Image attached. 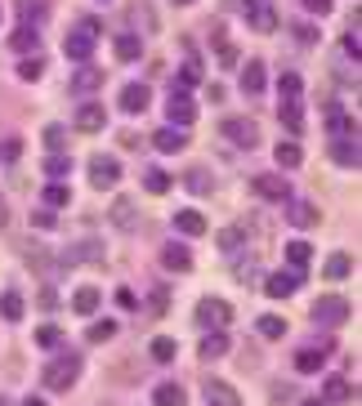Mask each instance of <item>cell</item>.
<instances>
[{
  "label": "cell",
  "mask_w": 362,
  "mask_h": 406,
  "mask_svg": "<svg viewBox=\"0 0 362 406\" xmlns=\"http://www.w3.org/2000/svg\"><path fill=\"white\" fill-rule=\"evenodd\" d=\"M76 375H81V358L63 353L58 362H49V370H45V388H54V393H68V388L76 384Z\"/></svg>",
  "instance_id": "cell-1"
},
{
  "label": "cell",
  "mask_w": 362,
  "mask_h": 406,
  "mask_svg": "<svg viewBox=\"0 0 362 406\" xmlns=\"http://www.w3.org/2000/svg\"><path fill=\"white\" fill-rule=\"evenodd\" d=\"M314 321H322V326H344V321H349V299H340V295L314 299Z\"/></svg>",
  "instance_id": "cell-2"
},
{
  "label": "cell",
  "mask_w": 362,
  "mask_h": 406,
  "mask_svg": "<svg viewBox=\"0 0 362 406\" xmlns=\"http://www.w3.org/2000/svg\"><path fill=\"white\" fill-rule=\"evenodd\" d=\"M94 31H98V23H81L68 41H63V54H68L72 63H86L90 54H94Z\"/></svg>",
  "instance_id": "cell-3"
},
{
  "label": "cell",
  "mask_w": 362,
  "mask_h": 406,
  "mask_svg": "<svg viewBox=\"0 0 362 406\" xmlns=\"http://www.w3.org/2000/svg\"><path fill=\"white\" fill-rule=\"evenodd\" d=\"M219 134H224V139H233L237 147H246V152L259 143V125H255V121H246V116H228V121L219 125Z\"/></svg>",
  "instance_id": "cell-4"
},
{
  "label": "cell",
  "mask_w": 362,
  "mask_h": 406,
  "mask_svg": "<svg viewBox=\"0 0 362 406\" xmlns=\"http://www.w3.org/2000/svg\"><path fill=\"white\" fill-rule=\"evenodd\" d=\"M197 321H202L206 330H224L228 321H233V308H228L224 299H210V295H206L202 303H197Z\"/></svg>",
  "instance_id": "cell-5"
},
{
  "label": "cell",
  "mask_w": 362,
  "mask_h": 406,
  "mask_svg": "<svg viewBox=\"0 0 362 406\" xmlns=\"http://www.w3.org/2000/svg\"><path fill=\"white\" fill-rule=\"evenodd\" d=\"M117 179H121L117 157H90V183H94L98 192H103V188H117Z\"/></svg>",
  "instance_id": "cell-6"
},
{
  "label": "cell",
  "mask_w": 362,
  "mask_h": 406,
  "mask_svg": "<svg viewBox=\"0 0 362 406\" xmlns=\"http://www.w3.org/2000/svg\"><path fill=\"white\" fill-rule=\"evenodd\" d=\"M27 264L36 268V273H41L45 281H54V277L63 273V268H68V259H54V255H49L45 246H27Z\"/></svg>",
  "instance_id": "cell-7"
},
{
  "label": "cell",
  "mask_w": 362,
  "mask_h": 406,
  "mask_svg": "<svg viewBox=\"0 0 362 406\" xmlns=\"http://www.w3.org/2000/svg\"><path fill=\"white\" fill-rule=\"evenodd\" d=\"M72 125H76V130H86V134H98V130L108 125L103 103H81V108H76V116H72Z\"/></svg>",
  "instance_id": "cell-8"
},
{
  "label": "cell",
  "mask_w": 362,
  "mask_h": 406,
  "mask_svg": "<svg viewBox=\"0 0 362 406\" xmlns=\"http://www.w3.org/2000/svg\"><path fill=\"white\" fill-rule=\"evenodd\" d=\"M166 116H170V125H188L192 116H197L192 98H188L184 90H170V98H166Z\"/></svg>",
  "instance_id": "cell-9"
},
{
  "label": "cell",
  "mask_w": 362,
  "mask_h": 406,
  "mask_svg": "<svg viewBox=\"0 0 362 406\" xmlns=\"http://www.w3.org/2000/svg\"><path fill=\"white\" fill-rule=\"evenodd\" d=\"M251 188H255V197H264V201H286V197H291L286 179H277V175H255Z\"/></svg>",
  "instance_id": "cell-10"
},
{
  "label": "cell",
  "mask_w": 362,
  "mask_h": 406,
  "mask_svg": "<svg viewBox=\"0 0 362 406\" xmlns=\"http://www.w3.org/2000/svg\"><path fill=\"white\" fill-rule=\"evenodd\" d=\"M206 406H242V397H237V388L233 384H224V380H206Z\"/></svg>",
  "instance_id": "cell-11"
},
{
  "label": "cell",
  "mask_w": 362,
  "mask_h": 406,
  "mask_svg": "<svg viewBox=\"0 0 362 406\" xmlns=\"http://www.w3.org/2000/svg\"><path fill=\"white\" fill-rule=\"evenodd\" d=\"M148 103H152V90H148V85H139V80H135V85H125V90H121V112L139 116V112H148Z\"/></svg>",
  "instance_id": "cell-12"
},
{
  "label": "cell",
  "mask_w": 362,
  "mask_h": 406,
  "mask_svg": "<svg viewBox=\"0 0 362 406\" xmlns=\"http://www.w3.org/2000/svg\"><path fill=\"white\" fill-rule=\"evenodd\" d=\"M112 228H121V232H135L139 228V214H135V201H130V197L112 201Z\"/></svg>",
  "instance_id": "cell-13"
},
{
  "label": "cell",
  "mask_w": 362,
  "mask_h": 406,
  "mask_svg": "<svg viewBox=\"0 0 362 406\" xmlns=\"http://www.w3.org/2000/svg\"><path fill=\"white\" fill-rule=\"evenodd\" d=\"M68 90H72V94H94V90H103V72H98V67H81V72L68 80Z\"/></svg>",
  "instance_id": "cell-14"
},
{
  "label": "cell",
  "mask_w": 362,
  "mask_h": 406,
  "mask_svg": "<svg viewBox=\"0 0 362 406\" xmlns=\"http://www.w3.org/2000/svg\"><path fill=\"white\" fill-rule=\"evenodd\" d=\"M326 130H331V139H358V121H353V116H344L340 108L326 112Z\"/></svg>",
  "instance_id": "cell-15"
},
{
  "label": "cell",
  "mask_w": 362,
  "mask_h": 406,
  "mask_svg": "<svg viewBox=\"0 0 362 406\" xmlns=\"http://www.w3.org/2000/svg\"><path fill=\"white\" fill-rule=\"evenodd\" d=\"M161 268H170V273H188V268H192V255H188V246L170 241L166 250H161Z\"/></svg>",
  "instance_id": "cell-16"
},
{
  "label": "cell",
  "mask_w": 362,
  "mask_h": 406,
  "mask_svg": "<svg viewBox=\"0 0 362 406\" xmlns=\"http://www.w3.org/2000/svg\"><path fill=\"white\" fill-rule=\"evenodd\" d=\"M112 49H117V58H121V63H135V58L143 54V36H139V31H125V36L112 41Z\"/></svg>",
  "instance_id": "cell-17"
},
{
  "label": "cell",
  "mask_w": 362,
  "mask_h": 406,
  "mask_svg": "<svg viewBox=\"0 0 362 406\" xmlns=\"http://www.w3.org/2000/svg\"><path fill=\"white\" fill-rule=\"evenodd\" d=\"M331 161L358 170V139H331Z\"/></svg>",
  "instance_id": "cell-18"
},
{
  "label": "cell",
  "mask_w": 362,
  "mask_h": 406,
  "mask_svg": "<svg viewBox=\"0 0 362 406\" xmlns=\"http://www.w3.org/2000/svg\"><path fill=\"white\" fill-rule=\"evenodd\" d=\"M286 219H291L295 228H314L322 214H318V206H314V201H291V214H286Z\"/></svg>",
  "instance_id": "cell-19"
},
{
  "label": "cell",
  "mask_w": 362,
  "mask_h": 406,
  "mask_svg": "<svg viewBox=\"0 0 362 406\" xmlns=\"http://www.w3.org/2000/svg\"><path fill=\"white\" fill-rule=\"evenodd\" d=\"M152 143H157V152H184V147H188V139H184V130H175V125H166V130H157V134H152Z\"/></svg>",
  "instance_id": "cell-20"
},
{
  "label": "cell",
  "mask_w": 362,
  "mask_h": 406,
  "mask_svg": "<svg viewBox=\"0 0 362 406\" xmlns=\"http://www.w3.org/2000/svg\"><path fill=\"white\" fill-rule=\"evenodd\" d=\"M242 90H246V94H259V90H264V63H259V58H251V63L242 67Z\"/></svg>",
  "instance_id": "cell-21"
},
{
  "label": "cell",
  "mask_w": 362,
  "mask_h": 406,
  "mask_svg": "<svg viewBox=\"0 0 362 406\" xmlns=\"http://www.w3.org/2000/svg\"><path fill=\"white\" fill-rule=\"evenodd\" d=\"M215 241H219V250H224V255H237V250L246 246V224H233V228H224V232L215 236Z\"/></svg>",
  "instance_id": "cell-22"
},
{
  "label": "cell",
  "mask_w": 362,
  "mask_h": 406,
  "mask_svg": "<svg viewBox=\"0 0 362 406\" xmlns=\"http://www.w3.org/2000/svg\"><path fill=\"white\" fill-rule=\"evenodd\" d=\"M295 286H300V273H273V277H269V286H264V291H269L273 299H286V295L295 291Z\"/></svg>",
  "instance_id": "cell-23"
},
{
  "label": "cell",
  "mask_w": 362,
  "mask_h": 406,
  "mask_svg": "<svg viewBox=\"0 0 362 406\" xmlns=\"http://www.w3.org/2000/svg\"><path fill=\"white\" fill-rule=\"evenodd\" d=\"M322 362H326V348H300L295 353V370H300V375H314Z\"/></svg>",
  "instance_id": "cell-24"
},
{
  "label": "cell",
  "mask_w": 362,
  "mask_h": 406,
  "mask_svg": "<svg viewBox=\"0 0 362 406\" xmlns=\"http://www.w3.org/2000/svg\"><path fill=\"white\" fill-rule=\"evenodd\" d=\"M277 112H282V125H286L291 134H300V130H304V112H300V98H282V108H277Z\"/></svg>",
  "instance_id": "cell-25"
},
{
  "label": "cell",
  "mask_w": 362,
  "mask_h": 406,
  "mask_svg": "<svg viewBox=\"0 0 362 406\" xmlns=\"http://www.w3.org/2000/svg\"><path fill=\"white\" fill-rule=\"evenodd\" d=\"M175 228L184 232V236H202V232H206V219L197 214V210H179V214H175Z\"/></svg>",
  "instance_id": "cell-26"
},
{
  "label": "cell",
  "mask_w": 362,
  "mask_h": 406,
  "mask_svg": "<svg viewBox=\"0 0 362 406\" xmlns=\"http://www.w3.org/2000/svg\"><path fill=\"white\" fill-rule=\"evenodd\" d=\"M224 353H228V335H224V330H210L206 340H202V358L215 362V358H224Z\"/></svg>",
  "instance_id": "cell-27"
},
{
  "label": "cell",
  "mask_w": 362,
  "mask_h": 406,
  "mask_svg": "<svg viewBox=\"0 0 362 406\" xmlns=\"http://www.w3.org/2000/svg\"><path fill=\"white\" fill-rule=\"evenodd\" d=\"M148 353H152V362H175L179 358V344L170 340V335H157V340L148 344Z\"/></svg>",
  "instance_id": "cell-28"
},
{
  "label": "cell",
  "mask_w": 362,
  "mask_h": 406,
  "mask_svg": "<svg viewBox=\"0 0 362 406\" xmlns=\"http://www.w3.org/2000/svg\"><path fill=\"white\" fill-rule=\"evenodd\" d=\"M246 19H251L255 31H273L277 27V14L269 9V0H264V5H255V9H246Z\"/></svg>",
  "instance_id": "cell-29"
},
{
  "label": "cell",
  "mask_w": 362,
  "mask_h": 406,
  "mask_svg": "<svg viewBox=\"0 0 362 406\" xmlns=\"http://www.w3.org/2000/svg\"><path fill=\"white\" fill-rule=\"evenodd\" d=\"M152 402H157V406H184V402H188V393H184L179 384H157Z\"/></svg>",
  "instance_id": "cell-30"
},
{
  "label": "cell",
  "mask_w": 362,
  "mask_h": 406,
  "mask_svg": "<svg viewBox=\"0 0 362 406\" xmlns=\"http://www.w3.org/2000/svg\"><path fill=\"white\" fill-rule=\"evenodd\" d=\"M273 157H277V165H282V170H295V165L304 161V152H300V143H277Z\"/></svg>",
  "instance_id": "cell-31"
},
{
  "label": "cell",
  "mask_w": 362,
  "mask_h": 406,
  "mask_svg": "<svg viewBox=\"0 0 362 406\" xmlns=\"http://www.w3.org/2000/svg\"><path fill=\"white\" fill-rule=\"evenodd\" d=\"M0 317H5V321H23V295L19 291L0 295Z\"/></svg>",
  "instance_id": "cell-32"
},
{
  "label": "cell",
  "mask_w": 362,
  "mask_h": 406,
  "mask_svg": "<svg viewBox=\"0 0 362 406\" xmlns=\"http://www.w3.org/2000/svg\"><path fill=\"white\" fill-rule=\"evenodd\" d=\"M72 308H76L81 317H90V313L98 308V291H94V286H81V291L72 295Z\"/></svg>",
  "instance_id": "cell-33"
},
{
  "label": "cell",
  "mask_w": 362,
  "mask_h": 406,
  "mask_svg": "<svg viewBox=\"0 0 362 406\" xmlns=\"http://www.w3.org/2000/svg\"><path fill=\"white\" fill-rule=\"evenodd\" d=\"M184 188H188L192 197H206L210 188H215V179H210L206 170H188V175H184Z\"/></svg>",
  "instance_id": "cell-34"
},
{
  "label": "cell",
  "mask_w": 362,
  "mask_h": 406,
  "mask_svg": "<svg viewBox=\"0 0 362 406\" xmlns=\"http://www.w3.org/2000/svg\"><path fill=\"white\" fill-rule=\"evenodd\" d=\"M9 45L19 49V54H27V49H36V45H41V36H36V27H27V23H23V27L9 36Z\"/></svg>",
  "instance_id": "cell-35"
},
{
  "label": "cell",
  "mask_w": 362,
  "mask_h": 406,
  "mask_svg": "<svg viewBox=\"0 0 362 406\" xmlns=\"http://www.w3.org/2000/svg\"><path fill=\"white\" fill-rule=\"evenodd\" d=\"M259 335H264V340H282V335H286V321L273 317V313H264V317H259Z\"/></svg>",
  "instance_id": "cell-36"
},
{
  "label": "cell",
  "mask_w": 362,
  "mask_h": 406,
  "mask_svg": "<svg viewBox=\"0 0 362 406\" xmlns=\"http://www.w3.org/2000/svg\"><path fill=\"white\" fill-rule=\"evenodd\" d=\"M143 188L152 192V197H161V192H170V175L166 170H148L143 175Z\"/></svg>",
  "instance_id": "cell-37"
},
{
  "label": "cell",
  "mask_w": 362,
  "mask_h": 406,
  "mask_svg": "<svg viewBox=\"0 0 362 406\" xmlns=\"http://www.w3.org/2000/svg\"><path fill=\"white\" fill-rule=\"evenodd\" d=\"M349 268H353V259H349V255H331V259H326V268H322V273L331 277V281H340V277H349Z\"/></svg>",
  "instance_id": "cell-38"
},
{
  "label": "cell",
  "mask_w": 362,
  "mask_h": 406,
  "mask_svg": "<svg viewBox=\"0 0 362 406\" xmlns=\"http://www.w3.org/2000/svg\"><path fill=\"white\" fill-rule=\"evenodd\" d=\"M309 255H314V246H309V241H291V246H286V259L295 264V273L309 264Z\"/></svg>",
  "instance_id": "cell-39"
},
{
  "label": "cell",
  "mask_w": 362,
  "mask_h": 406,
  "mask_svg": "<svg viewBox=\"0 0 362 406\" xmlns=\"http://www.w3.org/2000/svg\"><path fill=\"white\" fill-rule=\"evenodd\" d=\"M112 335H117V321H108V317H103V321H94V326H90L86 340H90V344H103V340H112Z\"/></svg>",
  "instance_id": "cell-40"
},
{
  "label": "cell",
  "mask_w": 362,
  "mask_h": 406,
  "mask_svg": "<svg viewBox=\"0 0 362 406\" xmlns=\"http://www.w3.org/2000/svg\"><path fill=\"white\" fill-rule=\"evenodd\" d=\"M45 175H54V179H63V175H72V157H63V152H54V157L45 161Z\"/></svg>",
  "instance_id": "cell-41"
},
{
  "label": "cell",
  "mask_w": 362,
  "mask_h": 406,
  "mask_svg": "<svg viewBox=\"0 0 362 406\" xmlns=\"http://www.w3.org/2000/svg\"><path fill=\"white\" fill-rule=\"evenodd\" d=\"M349 397H353L349 380H326V402H349Z\"/></svg>",
  "instance_id": "cell-42"
},
{
  "label": "cell",
  "mask_w": 362,
  "mask_h": 406,
  "mask_svg": "<svg viewBox=\"0 0 362 406\" xmlns=\"http://www.w3.org/2000/svg\"><path fill=\"white\" fill-rule=\"evenodd\" d=\"M19 9H23V23H27V27L45 19V5H41V0H23V5H19Z\"/></svg>",
  "instance_id": "cell-43"
},
{
  "label": "cell",
  "mask_w": 362,
  "mask_h": 406,
  "mask_svg": "<svg viewBox=\"0 0 362 406\" xmlns=\"http://www.w3.org/2000/svg\"><path fill=\"white\" fill-rule=\"evenodd\" d=\"M130 23H135V27L143 23V31L157 27V19H152V9H148V5H135V9H130Z\"/></svg>",
  "instance_id": "cell-44"
},
{
  "label": "cell",
  "mask_w": 362,
  "mask_h": 406,
  "mask_svg": "<svg viewBox=\"0 0 362 406\" xmlns=\"http://www.w3.org/2000/svg\"><path fill=\"white\" fill-rule=\"evenodd\" d=\"M41 72H45L41 58H23V63H19V76H23V80H41Z\"/></svg>",
  "instance_id": "cell-45"
},
{
  "label": "cell",
  "mask_w": 362,
  "mask_h": 406,
  "mask_svg": "<svg viewBox=\"0 0 362 406\" xmlns=\"http://www.w3.org/2000/svg\"><path fill=\"white\" fill-rule=\"evenodd\" d=\"M197 80H202V67H197V58H188L179 67V85H197Z\"/></svg>",
  "instance_id": "cell-46"
},
{
  "label": "cell",
  "mask_w": 362,
  "mask_h": 406,
  "mask_svg": "<svg viewBox=\"0 0 362 406\" xmlns=\"http://www.w3.org/2000/svg\"><path fill=\"white\" fill-rule=\"evenodd\" d=\"M45 201H49V206H68V201H72V192L63 188V183H49V188H45Z\"/></svg>",
  "instance_id": "cell-47"
},
{
  "label": "cell",
  "mask_w": 362,
  "mask_h": 406,
  "mask_svg": "<svg viewBox=\"0 0 362 406\" xmlns=\"http://www.w3.org/2000/svg\"><path fill=\"white\" fill-rule=\"evenodd\" d=\"M58 340H63V330H58V326H41V330H36V344H41V348H54Z\"/></svg>",
  "instance_id": "cell-48"
},
{
  "label": "cell",
  "mask_w": 362,
  "mask_h": 406,
  "mask_svg": "<svg viewBox=\"0 0 362 406\" xmlns=\"http://www.w3.org/2000/svg\"><path fill=\"white\" fill-rule=\"evenodd\" d=\"M344 54H353V63L362 58V41H358V23L349 27V36H344Z\"/></svg>",
  "instance_id": "cell-49"
},
{
  "label": "cell",
  "mask_w": 362,
  "mask_h": 406,
  "mask_svg": "<svg viewBox=\"0 0 362 406\" xmlns=\"http://www.w3.org/2000/svg\"><path fill=\"white\" fill-rule=\"evenodd\" d=\"M282 98H300V76L295 72H282Z\"/></svg>",
  "instance_id": "cell-50"
},
{
  "label": "cell",
  "mask_w": 362,
  "mask_h": 406,
  "mask_svg": "<svg viewBox=\"0 0 362 406\" xmlns=\"http://www.w3.org/2000/svg\"><path fill=\"white\" fill-rule=\"evenodd\" d=\"M45 143L58 152V147H63V125H49V130H45Z\"/></svg>",
  "instance_id": "cell-51"
},
{
  "label": "cell",
  "mask_w": 362,
  "mask_h": 406,
  "mask_svg": "<svg viewBox=\"0 0 362 406\" xmlns=\"http://www.w3.org/2000/svg\"><path fill=\"white\" fill-rule=\"evenodd\" d=\"M304 9H309V14H318V19H322V14H331V0H304Z\"/></svg>",
  "instance_id": "cell-52"
},
{
  "label": "cell",
  "mask_w": 362,
  "mask_h": 406,
  "mask_svg": "<svg viewBox=\"0 0 362 406\" xmlns=\"http://www.w3.org/2000/svg\"><path fill=\"white\" fill-rule=\"evenodd\" d=\"M31 224H36V228H54V214H49V210H31Z\"/></svg>",
  "instance_id": "cell-53"
},
{
  "label": "cell",
  "mask_w": 362,
  "mask_h": 406,
  "mask_svg": "<svg viewBox=\"0 0 362 406\" xmlns=\"http://www.w3.org/2000/svg\"><path fill=\"white\" fill-rule=\"evenodd\" d=\"M19 152H23V139H5V157H9V161L19 157Z\"/></svg>",
  "instance_id": "cell-54"
},
{
  "label": "cell",
  "mask_w": 362,
  "mask_h": 406,
  "mask_svg": "<svg viewBox=\"0 0 362 406\" xmlns=\"http://www.w3.org/2000/svg\"><path fill=\"white\" fill-rule=\"evenodd\" d=\"M9 224V206H5V197H0V228Z\"/></svg>",
  "instance_id": "cell-55"
},
{
  "label": "cell",
  "mask_w": 362,
  "mask_h": 406,
  "mask_svg": "<svg viewBox=\"0 0 362 406\" xmlns=\"http://www.w3.org/2000/svg\"><path fill=\"white\" fill-rule=\"evenodd\" d=\"M242 5H246V9H255V5H264V0H242Z\"/></svg>",
  "instance_id": "cell-56"
},
{
  "label": "cell",
  "mask_w": 362,
  "mask_h": 406,
  "mask_svg": "<svg viewBox=\"0 0 362 406\" xmlns=\"http://www.w3.org/2000/svg\"><path fill=\"white\" fill-rule=\"evenodd\" d=\"M23 406H45V402H41V397H27V402H23Z\"/></svg>",
  "instance_id": "cell-57"
},
{
  "label": "cell",
  "mask_w": 362,
  "mask_h": 406,
  "mask_svg": "<svg viewBox=\"0 0 362 406\" xmlns=\"http://www.w3.org/2000/svg\"><path fill=\"white\" fill-rule=\"evenodd\" d=\"M304 406H331V402H318V397H314V402H304Z\"/></svg>",
  "instance_id": "cell-58"
},
{
  "label": "cell",
  "mask_w": 362,
  "mask_h": 406,
  "mask_svg": "<svg viewBox=\"0 0 362 406\" xmlns=\"http://www.w3.org/2000/svg\"><path fill=\"white\" fill-rule=\"evenodd\" d=\"M175 5H192V0H175Z\"/></svg>",
  "instance_id": "cell-59"
}]
</instances>
